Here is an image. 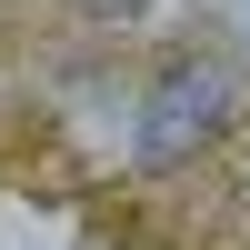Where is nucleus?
Segmentation results:
<instances>
[{
  "label": "nucleus",
  "mask_w": 250,
  "mask_h": 250,
  "mask_svg": "<svg viewBox=\"0 0 250 250\" xmlns=\"http://www.w3.org/2000/svg\"><path fill=\"white\" fill-rule=\"evenodd\" d=\"M230 100H240V90H230V70H220V60H180V70L150 90L140 150H150V160H180V150H200V140L230 120Z\"/></svg>",
  "instance_id": "f257e3e1"
}]
</instances>
